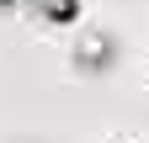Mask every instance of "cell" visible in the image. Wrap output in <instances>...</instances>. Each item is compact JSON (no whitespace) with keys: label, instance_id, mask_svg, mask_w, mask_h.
<instances>
[{"label":"cell","instance_id":"6da1fadb","mask_svg":"<svg viewBox=\"0 0 149 143\" xmlns=\"http://www.w3.org/2000/svg\"><path fill=\"white\" fill-rule=\"evenodd\" d=\"M117 58H123V37L112 27H80L74 43H69V69H80V74H91V80L112 74Z\"/></svg>","mask_w":149,"mask_h":143},{"label":"cell","instance_id":"7a4b0ae2","mask_svg":"<svg viewBox=\"0 0 149 143\" xmlns=\"http://www.w3.org/2000/svg\"><path fill=\"white\" fill-rule=\"evenodd\" d=\"M43 16L59 21V27H69L74 16H80V0H43Z\"/></svg>","mask_w":149,"mask_h":143},{"label":"cell","instance_id":"3957f363","mask_svg":"<svg viewBox=\"0 0 149 143\" xmlns=\"http://www.w3.org/2000/svg\"><path fill=\"white\" fill-rule=\"evenodd\" d=\"M22 143H37V138H22Z\"/></svg>","mask_w":149,"mask_h":143}]
</instances>
